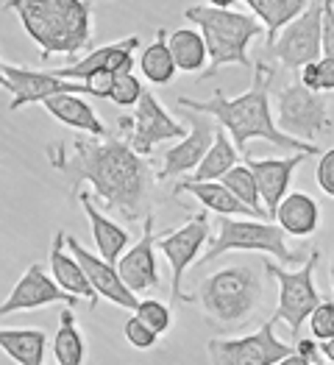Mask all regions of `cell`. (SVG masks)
Listing matches in <instances>:
<instances>
[{"label": "cell", "mask_w": 334, "mask_h": 365, "mask_svg": "<svg viewBox=\"0 0 334 365\" xmlns=\"http://www.w3.org/2000/svg\"><path fill=\"white\" fill-rule=\"evenodd\" d=\"M323 56H334V0H323Z\"/></svg>", "instance_id": "8d00e7d4"}, {"label": "cell", "mask_w": 334, "mask_h": 365, "mask_svg": "<svg viewBox=\"0 0 334 365\" xmlns=\"http://www.w3.org/2000/svg\"><path fill=\"white\" fill-rule=\"evenodd\" d=\"M223 184L243 201L245 207H251L254 212L259 215L262 220H271V215H268L265 204H262V192H259L256 176H254V170H251L248 165H237L234 170H229V173L223 176Z\"/></svg>", "instance_id": "4dcf8cb0"}, {"label": "cell", "mask_w": 334, "mask_h": 365, "mask_svg": "<svg viewBox=\"0 0 334 365\" xmlns=\"http://www.w3.org/2000/svg\"><path fill=\"white\" fill-rule=\"evenodd\" d=\"M51 304L75 307L78 304V296H70L67 290H61L59 282L53 276L45 274V268L39 262H33L28 271L20 276V282L14 284L9 299L0 304V318H9L14 312H31V309Z\"/></svg>", "instance_id": "2e32d148"}, {"label": "cell", "mask_w": 334, "mask_h": 365, "mask_svg": "<svg viewBox=\"0 0 334 365\" xmlns=\"http://www.w3.org/2000/svg\"><path fill=\"white\" fill-rule=\"evenodd\" d=\"M298 81L309 87L312 92H320V70H318V61L306 64L304 70H298Z\"/></svg>", "instance_id": "f35d334b"}, {"label": "cell", "mask_w": 334, "mask_h": 365, "mask_svg": "<svg viewBox=\"0 0 334 365\" xmlns=\"http://www.w3.org/2000/svg\"><path fill=\"white\" fill-rule=\"evenodd\" d=\"M122 335L128 340V346H134V349H140V351H148L153 349L156 343H159V337L151 327L142 321V318H137V315H131L128 321H125V327H122Z\"/></svg>", "instance_id": "836d02e7"}, {"label": "cell", "mask_w": 334, "mask_h": 365, "mask_svg": "<svg viewBox=\"0 0 334 365\" xmlns=\"http://www.w3.org/2000/svg\"><path fill=\"white\" fill-rule=\"evenodd\" d=\"M187 123H192L189 134L179 140L173 148L165 151V159H162V170L156 173L159 182L165 179H179L184 173H195L198 165L207 159V153L212 151L214 137H217V128L220 123L209 118V115H195Z\"/></svg>", "instance_id": "5bb4252c"}, {"label": "cell", "mask_w": 334, "mask_h": 365, "mask_svg": "<svg viewBox=\"0 0 334 365\" xmlns=\"http://www.w3.org/2000/svg\"><path fill=\"white\" fill-rule=\"evenodd\" d=\"M320 365H334V363H320Z\"/></svg>", "instance_id": "bcb514c9"}, {"label": "cell", "mask_w": 334, "mask_h": 365, "mask_svg": "<svg viewBox=\"0 0 334 365\" xmlns=\"http://www.w3.org/2000/svg\"><path fill=\"white\" fill-rule=\"evenodd\" d=\"M278 365H312V360H309V357H304V354H298V351H293L290 357H284Z\"/></svg>", "instance_id": "60d3db41"}, {"label": "cell", "mask_w": 334, "mask_h": 365, "mask_svg": "<svg viewBox=\"0 0 334 365\" xmlns=\"http://www.w3.org/2000/svg\"><path fill=\"white\" fill-rule=\"evenodd\" d=\"M320 70V92H334V56H323L318 61Z\"/></svg>", "instance_id": "74e56055"}, {"label": "cell", "mask_w": 334, "mask_h": 365, "mask_svg": "<svg viewBox=\"0 0 334 365\" xmlns=\"http://www.w3.org/2000/svg\"><path fill=\"white\" fill-rule=\"evenodd\" d=\"M48 259H51V274L59 282L61 290H67L70 296H78V299H90V309H95L98 302H100V296L95 293L90 276L81 268V262L75 259V254L67 248V232L59 229V232L53 235Z\"/></svg>", "instance_id": "ffe728a7"}, {"label": "cell", "mask_w": 334, "mask_h": 365, "mask_svg": "<svg viewBox=\"0 0 334 365\" xmlns=\"http://www.w3.org/2000/svg\"><path fill=\"white\" fill-rule=\"evenodd\" d=\"M296 351L293 343L276 337V321L268 318L254 335L245 337H212L207 354L212 365H278Z\"/></svg>", "instance_id": "30bf717a"}, {"label": "cell", "mask_w": 334, "mask_h": 365, "mask_svg": "<svg viewBox=\"0 0 334 365\" xmlns=\"http://www.w3.org/2000/svg\"><path fill=\"white\" fill-rule=\"evenodd\" d=\"M209 240V212H195L184 226L167 232L165 237L156 240V248L165 254V259L170 262V302H189V296L182 290L184 274L201 262V248Z\"/></svg>", "instance_id": "7c38bea8"}, {"label": "cell", "mask_w": 334, "mask_h": 365, "mask_svg": "<svg viewBox=\"0 0 334 365\" xmlns=\"http://www.w3.org/2000/svg\"><path fill=\"white\" fill-rule=\"evenodd\" d=\"M45 156L67 179L70 190L81 192V184H90L92 198L125 223H145L153 215V187L159 179L128 140L84 134L48 145Z\"/></svg>", "instance_id": "6da1fadb"}, {"label": "cell", "mask_w": 334, "mask_h": 365, "mask_svg": "<svg viewBox=\"0 0 334 365\" xmlns=\"http://www.w3.org/2000/svg\"><path fill=\"white\" fill-rule=\"evenodd\" d=\"M140 48V36L131 34L120 42H112V45H103V48H95L87 56H81L73 64H64L59 70H53L59 78L67 81H81V84H90L92 78L98 76H118V73H134V53Z\"/></svg>", "instance_id": "9a60e30c"}, {"label": "cell", "mask_w": 334, "mask_h": 365, "mask_svg": "<svg viewBox=\"0 0 334 365\" xmlns=\"http://www.w3.org/2000/svg\"><path fill=\"white\" fill-rule=\"evenodd\" d=\"M284 229L278 223L271 220H248V217H220L217 220V235L212 237V243L207 248V254L201 257V265L212 262L223 254H231V251H256V254H265V257H273L278 265L290 268L296 262H301L306 257H298L287 248L284 240Z\"/></svg>", "instance_id": "8992f818"}, {"label": "cell", "mask_w": 334, "mask_h": 365, "mask_svg": "<svg viewBox=\"0 0 334 365\" xmlns=\"http://www.w3.org/2000/svg\"><path fill=\"white\" fill-rule=\"evenodd\" d=\"M179 192L192 195L204 210L217 212L220 217H237V215H245V217L262 220L251 207H245L243 201H240V198H237L223 182H192V179H184V182H176V195H179Z\"/></svg>", "instance_id": "7402d4cb"}, {"label": "cell", "mask_w": 334, "mask_h": 365, "mask_svg": "<svg viewBox=\"0 0 334 365\" xmlns=\"http://www.w3.org/2000/svg\"><path fill=\"white\" fill-rule=\"evenodd\" d=\"M0 349L17 365H45L48 335L42 329H0Z\"/></svg>", "instance_id": "484cf974"}, {"label": "cell", "mask_w": 334, "mask_h": 365, "mask_svg": "<svg viewBox=\"0 0 334 365\" xmlns=\"http://www.w3.org/2000/svg\"><path fill=\"white\" fill-rule=\"evenodd\" d=\"M262 296L265 279L254 265H226L198 282V290L189 296V302H198L204 318L212 327L231 332L254 318Z\"/></svg>", "instance_id": "277c9868"}, {"label": "cell", "mask_w": 334, "mask_h": 365, "mask_svg": "<svg viewBox=\"0 0 334 365\" xmlns=\"http://www.w3.org/2000/svg\"><path fill=\"white\" fill-rule=\"evenodd\" d=\"M276 123L284 134L315 143L318 137L332 134L329 101L323 92H312L301 81H293L276 95Z\"/></svg>", "instance_id": "ba28073f"}, {"label": "cell", "mask_w": 334, "mask_h": 365, "mask_svg": "<svg viewBox=\"0 0 334 365\" xmlns=\"http://www.w3.org/2000/svg\"><path fill=\"white\" fill-rule=\"evenodd\" d=\"M73 309L75 307H64L59 315V329H56V337H53L56 365H84V357H87V343L78 332Z\"/></svg>", "instance_id": "f546056e"}, {"label": "cell", "mask_w": 334, "mask_h": 365, "mask_svg": "<svg viewBox=\"0 0 334 365\" xmlns=\"http://www.w3.org/2000/svg\"><path fill=\"white\" fill-rule=\"evenodd\" d=\"M120 131L128 134V145L140 156H151L156 151V145L167 143V140H184L187 131H184V120H176L153 92L145 90L142 101L137 103L134 115L125 118L122 115L120 120Z\"/></svg>", "instance_id": "8fae6325"}, {"label": "cell", "mask_w": 334, "mask_h": 365, "mask_svg": "<svg viewBox=\"0 0 334 365\" xmlns=\"http://www.w3.org/2000/svg\"><path fill=\"white\" fill-rule=\"evenodd\" d=\"M306 159V153H290L284 159H254V156H245V165L254 170L256 184H259V192H262V204L268 215L273 217L278 204L290 195V182L296 176V168Z\"/></svg>", "instance_id": "d6986e66"}, {"label": "cell", "mask_w": 334, "mask_h": 365, "mask_svg": "<svg viewBox=\"0 0 334 365\" xmlns=\"http://www.w3.org/2000/svg\"><path fill=\"white\" fill-rule=\"evenodd\" d=\"M237 151H240V148L234 145L231 134L220 125V128H217V137H214L212 151L207 153V159L198 165V170H195L189 179H192V182H223V176L237 168Z\"/></svg>", "instance_id": "f1b7e54d"}, {"label": "cell", "mask_w": 334, "mask_h": 365, "mask_svg": "<svg viewBox=\"0 0 334 365\" xmlns=\"http://www.w3.org/2000/svg\"><path fill=\"white\" fill-rule=\"evenodd\" d=\"M237 0H207V6H212V9H231Z\"/></svg>", "instance_id": "7bdbcfd3"}, {"label": "cell", "mask_w": 334, "mask_h": 365, "mask_svg": "<svg viewBox=\"0 0 334 365\" xmlns=\"http://www.w3.org/2000/svg\"><path fill=\"white\" fill-rule=\"evenodd\" d=\"M6 11L20 17V26L39 48V59L78 56L95 36L90 0H6Z\"/></svg>", "instance_id": "3957f363"}, {"label": "cell", "mask_w": 334, "mask_h": 365, "mask_svg": "<svg viewBox=\"0 0 334 365\" xmlns=\"http://www.w3.org/2000/svg\"><path fill=\"white\" fill-rule=\"evenodd\" d=\"M67 248L75 254V259H78L81 268L87 271L92 287H95V293H98L100 299H106V302H112V304L122 307V309L137 312V307H140L142 299H137V293L122 282L118 265L106 262L103 257H95L90 248H84L73 235H67Z\"/></svg>", "instance_id": "e0dca14e"}, {"label": "cell", "mask_w": 334, "mask_h": 365, "mask_svg": "<svg viewBox=\"0 0 334 365\" xmlns=\"http://www.w3.org/2000/svg\"><path fill=\"white\" fill-rule=\"evenodd\" d=\"M95 3H106V0H95Z\"/></svg>", "instance_id": "f6af8a7d"}, {"label": "cell", "mask_w": 334, "mask_h": 365, "mask_svg": "<svg viewBox=\"0 0 334 365\" xmlns=\"http://www.w3.org/2000/svg\"><path fill=\"white\" fill-rule=\"evenodd\" d=\"M315 179H318V187L334 198V148L320 153V159H318V168H315Z\"/></svg>", "instance_id": "d590c367"}, {"label": "cell", "mask_w": 334, "mask_h": 365, "mask_svg": "<svg viewBox=\"0 0 334 365\" xmlns=\"http://www.w3.org/2000/svg\"><path fill=\"white\" fill-rule=\"evenodd\" d=\"M329 276H332V290H334V257H332V271H329Z\"/></svg>", "instance_id": "ee69618b"}, {"label": "cell", "mask_w": 334, "mask_h": 365, "mask_svg": "<svg viewBox=\"0 0 334 365\" xmlns=\"http://www.w3.org/2000/svg\"><path fill=\"white\" fill-rule=\"evenodd\" d=\"M140 70H142V76L156 84V87H165V84H170L173 81V76H176V59H173V51H170V31L159 29L156 31V36H153V42L140 53Z\"/></svg>", "instance_id": "4316f807"}, {"label": "cell", "mask_w": 334, "mask_h": 365, "mask_svg": "<svg viewBox=\"0 0 334 365\" xmlns=\"http://www.w3.org/2000/svg\"><path fill=\"white\" fill-rule=\"evenodd\" d=\"M309 329H312V337L315 340H320V343H326V340H332L334 337V302H320V307L312 312V318H309Z\"/></svg>", "instance_id": "e575fe53"}, {"label": "cell", "mask_w": 334, "mask_h": 365, "mask_svg": "<svg viewBox=\"0 0 334 365\" xmlns=\"http://www.w3.org/2000/svg\"><path fill=\"white\" fill-rule=\"evenodd\" d=\"M273 220L284 229V235H290V237H309L320 226V207L306 192H290L278 204Z\"/></svg>", "instance_id": "cb8c5ba5"}, {"label": "cell", "mask_w": 334, "mask_h": 365, "mask_svg": "<svg viewBox=\"0 0 334 365\" xmlns=\"http://www.w3.org/2000/svg\"><path fill=\"white\" fill-rule=\"evenodd\" d=\"M312 0H245V6L254 11V17L268 31V45L278 39V34L293 20H298Z\"/></svg>", "instance_id": "d4e9b609"}, {"label": "cell", "mask_w": 334, "mask_h": 365, "mask_svg": "<svg viewBox=\"0 0 334 365\" xmlns=\"http://www.w3.org/2000/svg\"><path fill=\"white\" fill-rule=\"evenodd\" d=\"M0 84L11 95V103H9L11 112L31 106V103H45L48 98H56V95H92L90 84L67 81V78H59L56 73H39V70L17 67L9 61L0 64Z\"/></svg>", "instance_id": "4fadbf2b"}, {"label": "cell", "mask_w": 334, "mask_h": 365, "mask_svg": "<svg viewBox=\"0 0 334 365\" xmlns=\"http://www.w3.org/2000/svg\"><path fill=\"white\" fill-rule=\"evenodd\" d=\"M320 265V251L312 248L304 265L298 271H290L278 262H271L265 257V274L276 279L278 284V307L273 312V321H284L290 329V340L293 346L301 340V327L312 318V312L320 307V293L315 284V271Z\"/></svg>", "instance_id": "52a82bcc"}, {"label": "cell", "mask_w": 334, "mask_h": 365, "mask_svg": "<svg viewBox=\"0 0 334 365\" xmlns=\"http://www.w3.org/2000/svg\"><path fill=\"white\" fill-rule=\"evenodd\" d=\"M42 106H45L61 125H70V128H75V131H81V134L100 137V140H106V134H109L103 120L95 115V109L84 101V95H56V98H48Z\"/></svg>", "instance_id": "603a6c76"}, {"label": "cell", "mask_w": 334, "mask_h": 365, "mask_svg": "<svg viewBox=\"0 0 334 365\" xmlns=\"http://www.w3.org/2000/svg\"><path fill=\"white\" fill-rule=\"evenodd\" d=\"M122 282L140 296L153 293L159 287V265H156V235H153V215L142 223V237L131 245L118 262Z\"/></svg>", "instance_id": "ac0fdd59"}, {"label": "cell", "mask_w": 334, "mask_h": 365, "mask_svg": "<svg viewBox=\"0 0 334 365\" xmlns=\"http://www.w3.org/2000/svg\"><path fill=\"white\" fill-rule=\"evenodd\" d=\"M184 17L198 26V31L207 39V48H209V67L201 73V78H212L217 70H223L229 64L251 67L248 45L259 34H265V26L254 14L195 3V6H187Z\"/></svg>", "instance_id": "5b68a950"}, {"label": "cell", "mask_w": 334, "mask_h": 365, "mask_svg": "<svg viewBox=\"0 0 334 365\" xmlns=\"http://www.w3.org/2000/svg\"><path fill=\"white\" fill-rule=\"evenodd\" d=\"M265 56L284 70H304L306 64L323 59V0H312L276 42L265 45Z\"/></svg>", "instance_id": "9c48e42d"}, {"label": "cell", "mask_w": 334, "mask_h": 365, "mask_svg": "<svg viewBox=\"0 0 334 365\" xmlns=\"http://www.w3.org/2000/svg\"><path fill=\"white\" fill-rule=\"evenodd\" d=\"M170 51L182 73H204L209 67V48L198 29H179L170 34Z\"/></svg>", "instance_id": "83f0119b"}, {"label": "cell", "mask_w": 334, "mask_h": 365, "mask_svg": "<svg viewBox=\"0 0 334 365\" xmlns=\"http://www.w3.org/2000/svg\"><path fill=\"white\" fill-rule=\"evenodd\" d=\"M142 81L134 76V73H118V76H112V92H109V101L115 103V106H134L137 109V103L142 101Z\"/></svg>", "instance_id": "1f68e13d"}, {"label": "cell", "mask_w": 334, "mask_h": 365, "mask_svg": "<svg viewBox=\"0 0 334 365\" xmlns=\"http://www.w3.org/2000/svg\"><path fill=\"white\" fill-rule=\"evenodd\" d=\"M320 354H323L329 363H334V337L332 340H326V343H320Z\"/></svg>", "instance_id": "b9f144b4"}, {"label": "cell", "mask_w": 334, "mask_h": 365, "mask_svg": "<svg viewBox=\"0 0 334 365\" xmlns=\"http://www.w3.org/2000/svg\"><path fill=\"white\" fill-rule=\"evenodd\" d=\"M78 201H81L84 215H87V220H90L92 243H95V248H98V257H103L106 262L118 265L120 257L128 251V232H125L122 226H118L112 217H106V215L92 204V198L87 190L78 192Z\"/></svg>", "instance_id": "44dd1931"}, {"label": "cell", "mask_w": 334, "mask_h": 365, "mask_svg": "<svg viewBox=\"0 0 334 365\" xmlns=\"http://www.w3.org/2000/svg\"><path fill=\"white\" fill-rule=\"evenodd\" d=\"M134 315L142 318L156 335H167V329H170V324H173L170 307L165 304V302H159V299H142Z\"/></svg>", "instance_id": "d6a6232c"}, {"label": "cell", "mask_w": 334, "mask_h": 365, "mask_svg": "<svg viewBox=\"0 0 334 365\" xmlns=\"http://www.w3.org/2000/svg\"><path fill=\"white\" fill-rule=\"evenodd\" d=\"M271 81H273V67L271 61H256L254 64V81H251V90L237 95V98H226L223 92H214L212 98L207 101H195V98H187L179 95V106L195 112V115H209L220 123L234 145L245 151V145L251 140H265L268 145H273L278 151H290V153H306V156H315L320 153V148L315 143H304V140H296L290 134H284L278 128V123L273 120V112H271Z\"/></svg>", "instance_id": "7a4b0ae2"}, {"label": "cell", "mask_w": 334, "mask_h": 365, "mask_svg": "<svg viewBox=\"0 0 334 365\" xmlns=\"http://www.w3.org/2000/svg\"><path fill=\"white\" fill-rule=\"evenodd\" d=\"M296 351H298V354H304V357H309V360L315 363V360H318V354H320V346H315L312 340H298V343H296Z\"/></svg>", "instance_id": "ab89813d"}]
</instances>
